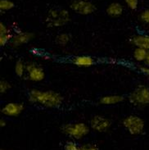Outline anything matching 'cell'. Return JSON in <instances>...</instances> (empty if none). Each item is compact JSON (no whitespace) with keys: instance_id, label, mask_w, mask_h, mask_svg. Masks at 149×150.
Segmentation results:
<instances>
[{"instance_id":"83f0119b","label":"cell","mask_w":149,"mask_h":150,"mask_svg":"<svg viewBox=\"0 0 149 150\" xmlns=\"http://www.w3.org/2000/svg\"><path fill=\"white\" fill-rule=\"evenodd\" d=\"M31 53H33V54H35V55H36V54H39L40 55V50L38 49H31Z\"/></svg>"},{"instance_id":"d4e9b609","label":"cell","mask_w":149,"mask_h":150,"mask_svg":"<svg viewBox=\"0 0 149 150\" xmlns=\"http://www.w3.org/2000/svg\"><path fill=\"white\" fill-rule=\"evenodd\" d=\"M139 70L141 71L142 73L144 74L146 76H149V67L148 66H143V67H139Z\"/></svg>"},{"instance_id":"f546056e","label":"cell","mask_w":149,"mask_h":150,"mask_svg":"<svg viewBox=\"0 0 149 150\" xmlns=\"http://www.w3.org/2000/svg\"><path fill=\"white\" fill-rule=\"evenodd\" d=\"M79 150H82V149H81V148H80V149H79Z\"/></svg>"},{"instance_id":"9a60e30c","label":"cell","mask_w":149,"mask_h":150,"mask_svg":"<svg viewBox=\"0 0 149 150\" xmlns=\"http://www.w3.org/2000/svg\"><path fill=\"white\" fill-rule=\"evenodd\" d=\"M148 54V50L143 48H135L133 50V57L138 62H144Z\"/></svg>"},{"instance_id":"44dd1931","label":"cell","mask_w":149,"mask_h":150,"mask_svg":"<svg viewBox=\"0 0 149 150\" xmlns=\"http://www.w3.org/2000/svg\"><path fill=\"white\" fill-rule=\"evenodd\" d=\"M79 149L80 146L74 140H69L64 145V150H79Z\"/></svg>"},{"instance_id":"ac0fdd59","label":"cell","mask_w":149,"mask_h":150,"mask_svg":"<svg viewBox=\"0 0 149 150\" xmlns=\"http://www.w3.org/2000/svg\"><path fill=\"white\" fill-rule=\"evenodd\" d=\"M15 7V4L11 0H0L1 12H8Z\"/></svg>"},{"instance_id":"9c48e42d","label":"cell","mask_w":149,"mask_h":150,"mask_svg":"<svg viewBox=\"0 0 149 150\" xmlns=\"http://www.w3.org/2000/svg\"><path fill=\"white\" fill-rule=\"evenodd\" d=\"M34 38V34L31 32H25L21 30H19L17 31H15L12 35V40L9 45L12 48H18L22 45L28 44L29 42L32 40Z\"/></svg>"},{"instance_id":"4dcf8cb0","label":"cell","mask_w":149,"mask_h":150,"mask_svg":"<svg viewBox=\"0 0 149 150\" xmlns=\"http://www.w3.org/2000/svg\"><path fill=\"white\" fill-rule=\"evenodd\" d=\"M85 1H89V0H85Z\"/></svg>"},{"instance_id":"ffe728a7","label":"cell","mask_w":149,"mask_h":150,"mask_svg":"<svg viewBox=\"0 0 149 150\" xmlns=\"http://www.w3.org/2000/svg\"><path fill=\"white\" fill-rule=\"evenodd\" d=\"M11 88H12V85H11V84L8 81L2 80V81H0V93H2V94L8 92L11 89Z\"/></svg>"},{"instance_id":"7a4b0ae2","label":"cell","mask_w":149,"mask_h":150,"mask_svg":"<svg viewBox=\"0 0 149 150\" xmlns=\"http://www.w3.org/2000/svg\"><path fill=\"white\" fill-rule=\"evenodd\" d=\"M70 21V13L63 8H51L47 14L45 23L50 28L61 27Z\"/></svg>"},{"instance_id":"5b68a950","label":"cell","mask_w":149,"mask_h":150,"mask_svg":"<svg viewBox=\"0 0 149 150\" xmlns=\"http://www.w3.org/2000/svg\"><path fill=\"white\" fill-rule=\"evenodd\" d=\"M122 126L131 135H139L144 131L145 123L140 117L129 115L123 119Z\"/></svg>"},{"instance_id":"d6986e66","label":"cell","mask_w":149,"mask_h":150,"mask_svg":"<svg viewBox=\"0 0 149 150\" xmlns=\"http://www.w3.org/2000/svg\"><path fill=\"white\" fill-rule=\"evenodd\" d=\"M12 35H13V34L11 31L6 33V34H1L0 35V45L2 47H4L5 45H7L8 44H10Z\"/></svg>"},{"instance_id":"52a82bcc","label":"cell","mask_w":149,"mask_h":150,"mask_svg":"<svg viewBox=\"0 0 149 150\" xmlns=\"http://www.w3.org/2000/svg\"><path fill=\"white\" fill-rule=\"evenodd\" d=\"M26 78L33 82H40L44 80V70L35 62H29L26 64Z\"/></svg>"},{"instance_id":"7c38bea8","label":"cell","mask_w":149,"mask_h":150,"mask_svg":"<svg viewBox=\"0 0 149 150\" xmlns=\"http://www.w3.org/2000/svg\"><path fill=\"white\" fill-rule=\"evenodd\" d=\"M72 63L74 65L81 67H89L95 63L93 57L90 56H76L72 59Z\"/></svg>"},{"instance_id":"f1b7e54d","label":"cell","mask_w":149,"mask_h":150,"mask_svg":"<svg viewBox=\"0 0 149 150\" xmlns=\"http://www.w3.org/2000/svg\"><path fill=\"white\" fill-rule=\"evenodd\" d=\"M0 150H12V149H1Z\"/></svg>"},{"instance_id":"e0dca14e","label":"cell","mask_w":149,"mask_h":150,"mask_svg":"<svg viewBox=\"0 0 149 150\" xmlns=\"http://www.w3.org/2000/svg\"><path fill=\"white\" fill-rule=\"evenodd\" d=\"M71 37L67 33H61L59 35H57L55 39V42L57 45L60 46H66L68 45L71 41Z\"/></svg>"},{"instance_id":"484cf974","label":"cell","mask_w":149,"mask_h":150,"mask_svg":"<svg viewBox=\"0 0 149 150\" xmlns=\"http://www.w3.org/2000/svg\"><path fill=\"white\" fill-rule=\"evenodd\" d=\"M6 126H7V122H6V120L4 119V118H1V119H0V127L4 128V127H5Z\"/></svg>"},{"instance_id":"2e32d148","label":"cell","mask_w":149,"mask_h":150,"mask_svg":"<svg viewBox=\"0 0 149 150\" xmlns=\"http://www.w3.org/2000/svg\"><path fill=\"white\" fill-rule=\"evenodd\" d=\"M15 73L18 77H23L26 75V64L22 60H18L15 64Z\"/></svg>"},{"instance_id":"cb8c5ba5","label":"cell","mask_w":149,"mask_h":150,"mask_svg":"<svg viewBox=\"0 0 149 150\" xmlns=\"http://www.w3.org/2000/svg\"><path fill=\"white\" fill-rule=\"evenodd\" d=\"M125 4L128 6V8L131 10H135L138 8V0H125Z\"/></svg>"},{"instance_id":"4fadbf2b","label":"cell","mask_w":149,"mask_h":150,"mask_svg":"<svg viewBox=\"0 0 149 150\" xmlns=\"http://www.w3.org/2000/svg\"><path fill=\"white\" fill-rule=\"evenodd\" d=\"M124 101V97L120 94H109L102 97L99 103L102 105H115Z\"/></svg>"},{"instance_id":"8fae6325","label":"cell","mask_w":149,"mask_h":150,"mask_svg":"<svg viewBox=\"0 0 149 150\" xmlns=\"http://www.w3.org/2000/svg\"><path fill=\"white\" fill-rule=\"evenodd\" d=\"M129 41L130 44L136 48L149 49V35H135Z\"/></svg>"},{"instance_id":"4316f807","label":"cell","mask_w":149,"mask_h":150,"mask_svg":"<svg viewBox=\"0 0 149 150\" xmlns=\"http://www.w3.org/2000/svg\"><path fill=\"white\" fill-rule=\"evenodd\" d=\"M144 64L149 67V49L148 50V54H147V57H146V60L144 62Z\"/></svg>"},{"instance_id":"30bf717a","label":"cell","mask_w":149,"mask_h":150,"mask_svg":"<svg viewBox=\"0 0 149 150\" xmlns=\"http://www.w3.org/2000/svg\"><path fill=\"white\" fill-rule=\"evenodd\" d=\"M25 107L23 103H16V102H10V103H6L2 108L1 112L6 117H18L19 115L22 113Z\"/></svg>"},{"instance_id":"603a6c76","label":"cell","mask_w":149,"mask_h":150,"mask_svg":"<svg viewBox=\"0 0 149 150\" xmlns=\"http://www.w3.org/2000/svg\"><path fill=\"white\" fill-rule=\"evenodd\" d=\"M140 19L143 23L149 25V9H147V10H144L143 12H142L141 15H140Z\"/></svg>"},{"instance_id":"6da1fadb","label":"cell","mask_w":149,"mask_h":150,"mask_svg":"<svg viewBox=\"0 0 149 150\" xmlns=\"http://www.w3.org/2000/svg\"><path fill=\"white\" fill-rule=\"evenodd\" d=\"M28 99L31 103L39 104L47 108H59L63 103L61 94L53 90L31 89L28 94Z\"/></svg>"},{"instance_id":"5bb4252c","label":"cell","mask_w":149,"mask_h":150,"mask_svg":"<svg viewBox=\"0 0 149 150\" xmlns=\"http://www.w3.org/2000/svg\"><path fill=\"white\" fill-rule=\"evenodd\" d=\"M106 12L111 17H119L123 13V6L120 3H112L107 8Z\"/></svg>"},{"instance_id":"277c9868","label":"cell","mask_w":149,"mask_h":150,"mask_svg":"<svg viewBox=\"0 0 149 150\" xmlns=\"http://www.w3.org/2000/svg\"><path fill=\"white\" fill-rule=\"evenodd\" d=\"M128 100L135 107H143L149 105V86L138 85L131 93H129Z\"/></svg>"},{"instance_id":"8992f818","label":"cell","mask_w":149,"mask_h":150,"mask_svg":"<svg viewBox=\"0 0 149 150\" xmlns=\"http://www.w3.org/2000/svg\"><path fill=\"white\" fill-rule=\"evenodd\" d=\"M70 8L75 12L83 16L90 15L96 11V7L92 2L85 0H74Z\"/></svg>"},{"instance_id":"ba28073f","label":"cell","mask_w":149,"mask_h":150,"mask_svg":"<svg viewBox=\"0 0 149 150\" xmlns=\"http://www.w3.org/2000/svg\"><path fill=\"white\" fill-rule=\"evenodd\" d=\"M90 128L96 132H107L112 126V122L109 118L102 115H96L91 118L89 122Z\"/></svg>"},{"instance_id":"7402d4cb","label":"cell","mask_w":149,"mask_h":150,"mask_svg":"<svg viewBox=\"0 0 149 150\" xmlns=\"http://www.w3.org/2000/svg\"><path fill=\"white\" fill-rule=\"evenodd\" d=\"M80 148L82 150H99V147L97 146L96 144H93V143L84 144L80 146Z\"/></svg>"},{"instance_id":"3957f363","label":"cell","mask_w":149,"mask_h":150,"mask_svg":"<svg viewBox=\"0 0 149 150\" xmlns=\"http://www.w3.org/2000/svg\"><path fill=\"white\" fill-rule=\"evenodd\" d=\"M61 130L71 139L80 140L89 134V126L84 122L66 123L61 127Z\"/></svg>"}]
</instances>
